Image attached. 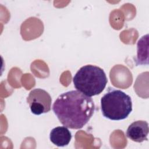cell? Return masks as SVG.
I'll list each match as a JSON object with an SVG mask.
<instances>
[{"instance_id":"cell-5","label":"cell","mask_w":149,"mask_h":149,"mask_svg":"<svg viewBox=\"0 0 149 149\" xmlns=\"http://www.w3.org/2000/svg\"><path fill=\"white\" fill-rule=\"evenodd\" d=\"M148 123L144 120H137L131 123L126 131V136L133 141L141 143L147 140Z\"/></svg>"},{"instance_id":"cell-2","label":"cell","mask_w":149,"mask_h":149,"mask_svg":"<svg viewBox=\"0 0 149 149\" xmlns=\"http://www.w3.org/2000/svg\"><path fill=\"white\" fill-rule=\"evenodd\" d=\"M73 82L77 90L91 97L103 91L108 80L102 69L95 65H87L76 72Z\"/></svg>"},{"instance_id":"cell-4","label":"cell","mask_w":149,"mask_h":149,"mask_svg":"<svg viewBox=\"0 0 149 149\" xmlns=\"http://www.w3.org/2000/svg\"><path fill=\"white\" fill-rule=\"evenodd\" d=\"M31 112L37 115L48 112L51 108L52 99L49 94L41 88L32 90L27 97Z\"/></svg>"},{"instance_id":"cell-6","label":"cell","mask_w":149,"mask_h":149,"mask_svg":"<svg viewBox=\"0 0 149 149\" xmlns=\"http://www.w3.org/2000/svg\"><path fill=\"white\" fill-rule=\"evenodd\" d=\"M72 133L66 126H58L51 130L49 134L51 141L58 147L69 144L72 139Z\"/></svg>"},{"instance_id":"cell-7","label":"cell","mask_w":149,"mask_h":149,"mask_svg":"<svg viewBox=\"0 0 149 149\" xmlns=\"http://www.w3.org/2000/svg\"><path fill=\"white\" fill-rule=\"evenodd\" d=\"M137 54L136 59V64H148V35L143 36L137 42Z\"/></svg>"},{"instance_id":"cell-3","label":"cell","mask_w":149,"mask_h":149,"mask_svg":"<svg viewBox=\"0 0 149 149\" xmlns=\"http://www.w3.org/2000/svg\"><path fill=\"white\" fill-rule=\"evenodd\" d=\"M101 109L103 116L110 120L125 119L132 111L131 97L120 90L109 87L101 99Z\"/></svg>"},{"instance_id":"cell-1","label":"cell","mask_w":149,"mask_h":149,"mask_svg":"<svg viewBox=\"0 0 149 149\" xmlns=\"http://www.w3.org/2000/svg\"><path fill=\"white\" fill-rule=\"evenodd\" d=\"M52 110L63 126L79 129L92 117L95 105L90 97L78 90H72L59 95L53 104Z\"/></svg>"}]
</instances>
